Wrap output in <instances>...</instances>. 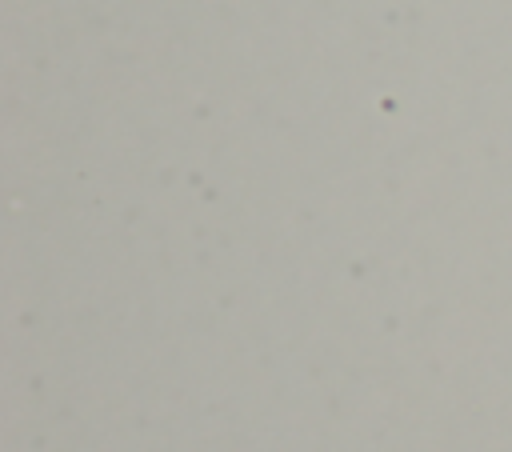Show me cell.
Wrapping results in <instances>:
<instances>
[]
</instances>
